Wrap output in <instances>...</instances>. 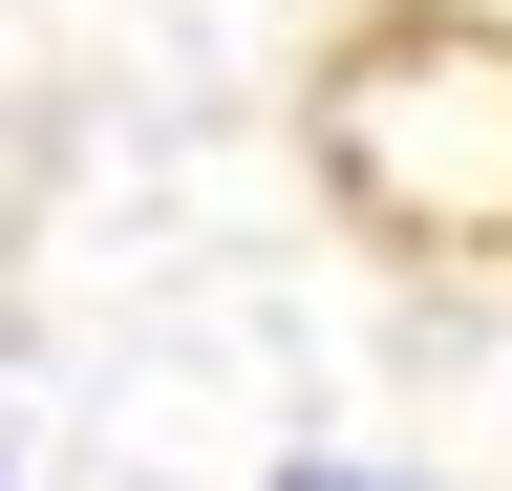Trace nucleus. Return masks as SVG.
Here are the masks:
<instances>
[{
  "label": "nucleus",
  "mask_w": 512,
  "mask_h": 491,
  "mask_svg": "<svg viewBox=\"0 0 512 491\" xmlns=\"http://www.w3.org/2000/svg\"><path fill=\"white\" fill-rule=\"evenodd\" d=\"M278 491H406V470H278Z\"/></svg>",
  "instance_id": "f257e3e1"
}]
</instances>
